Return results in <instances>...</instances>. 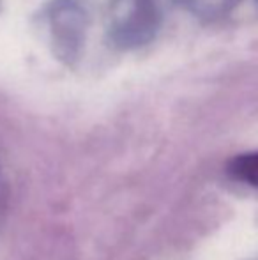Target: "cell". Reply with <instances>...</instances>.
I'll return each instance as SVG.
<instances>
[{"instance_id":"cell-1","label":"cell","mask_w":258,"mask_h":260,"mask_svg":"<svg viewBox=\"0 0 258 260\" xmlns=\"http://www.w3.org/2000/svg\"><path fill=\"white\" fill-rule=\"evenodd\" d=\"M161 21L159 0H112L108 36L122 50L141 48L156 38Z\"/></svg>"},{"instance_id":"cell-4","label":"cell","mask_w":258,"mask_h":260,"mask_svg":"<svg viewBox=\"0 0 258 260\" xmlns=\"http://www.w3.org/2000/svg\"><path fill=\"white\" fill-rule=\"evenodd\" d=\"M228 172L237 181L258 188V151L235 156L228 163Z\"/></svg>"},{"instance_id":"cell-5","label":"cell","mask_w":258,"mask_h":260,"mask_svg":"<svg viewBox=\"0 0 258 260\" xmlns=\"http://www.w3.org/2000/svg\"><path fill=\"white\" fill-rule=\"evenodd\" d=\"M256 2H258V0H256Z\"/></svg>"},{"instance_id":"cell-3","label":"cell","mask_w":258,"mask_h":260,"mask_svg":"<svg viewBox=\"0 0 258 260\" xmlns=\"http://www.w3.org/2000/svg\"><path fill=\"white\" fill-rule=\"evenodd\" d=\"M177 2L200 20H217L232 13L241 0H177Z\"/></svg>"},{"instance_id":"cell-2","label":"cell","mask_w":258,"mask_h":260,"mask_svg":"<svg viewBox=\"0 0 258 260\" xmlns=\"http://www.w3.org/2000/svg\"><path fill=\"white\" fill-rule=\"evenodd\" d=\"M46 30L60 60H78L89 30V13L82 0H53L46 9Z\"/></svg>"}]
</instances>
